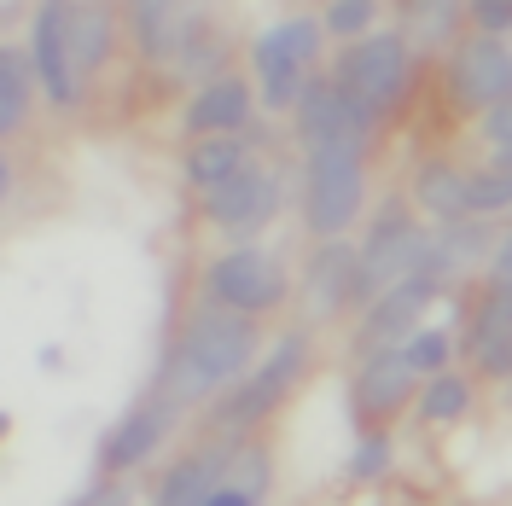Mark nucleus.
Wrapping results in <instances>:
<instances>
[{
	"instance_id": "obj_9",
	"label": "nucleus",
	"mask_w": 512,
	"mask_h": 506,
	"mask_svg": "<svg viewBox=\"0 0 512 506\" xmlns=\"http://www.w3.org/2000/svg\"><path fill=\"white\" fill-rule=\"evenodd\" d=\"M274 210H280V181L268 169H251V163L239 175L216 181V187H204V216L222 233H233V239H251Z\"/></svg>"
},
{
	"instance_id": "obj_20",
	"label": "nucleus",
	"mask_w": 512,
	"mask_h": 506,
	"mask_svg": "<svg viewBox=\"0 0 512 506\" xmlns=\"http://www.w3.org/2000/svg\"><path fill=\"white\" fill-rule=\"evenodd\" d=\"M245 169V140L239 134H198V146L187 152V181L192 187H216L227 175Z\"/></svg>"
},
{
	"instance_id": "obj_35",
	"label": "nucleus",
	"mask_w": 512,
	"mask_h": 506,
	"mask_svg": "<svg viewBox=\"0 0 512 506\" xmlns=\"http://www.w3.org/2000/svg\"><path fill=\"white\" fill-rule=\"evenodd\" d=\"M495 280L512 285V233L501 239V245H495Z\"/></svg>"
},
{
	"instance_id": "obj_31",
	"label": "nucleus",
	"mask_w": 512,
	"mask_h": 506,
	"mask_svg": "<svg viewBox=\"0 0 512 506\" xmlns=\"http://www.w3.org/2000/svg\"><path fill=\"white\" fill-rule=\"evenodd\" d=\"M408 361H414L419 373H443V361H448V332H414V338H408Z\"/></svg>"
},
{
	"instance_id": "obj_13",
	"label": "nucleus",
	"mask_w": 512,
	"mask_h": 506,
	"mask_svg": "<svg viewBox=\"0 0 512 506\" xmlns=\"http://www.w3.org/2000/svg\"><path fill=\"white\" fill-rule=\"evenodd\" d=\"M466 349L478 355V367L489 379H507L512 373V285L495 280V291L478 303L472 332H466Z\"/></svg>"
},
{
	"instance_id": "obj_16",
	"label": "nucleus",
	"mask_w": 512,
	"mask_h": 506,
	"mask_svg": "<svg viewBox=\"0 0 512 506\" xmlns=\"http://www.w3.org/2000/svg\"><path fill=\"white\" fill-rule=\"evenodd\" d=\"M251 117V88L239 76H210L198 99L187 105V128L192 134H239V123Z\"/></svg>"
},
{
	"instance_id": "obj_26",
	"label": "nucleus",
	"mask_w": 512,
	"mask_h": 506,
	"mask_svg": "<svg viewBox=\"0 0 512 506\" xmlns=\"http://www.w3.org/2000/svg\"><path fill=\"white\" fill-rule=\"evenodd\" d=\"M262 47H274V53H286V59L309 64L320 53V24H309V18H286V24H274V30L262 35Z\"/></svg>"
},
{
	"instance_id": "obj_15",
	"label": "nucleus",
	"mask_w": 512,
	"mask_h": 506,
	"mask_svg": "<svg viewBox=\"0 0 512 506\" xmlns=\"http://www.w3.org/2000/svg\"><path fill=\"white\" fill-rule=\"evenodd\" d=\"M192 30L198 24H192L187 0H134V41L146 59H175Z\"/></svg>"
},
{
	"instance_id": "obj_8",
	"label": "nucleus",
	"mask_w": 512,
	"mask_h": 506,
	"mask_svg": "<svg viewBox=\"0 0 512 506\" xmlns=\"http://www.w3.org/2000/svg\"><path fill=\"white\" fill-rule=\"evenodd\" d=\"M448 94H454L460 111H489V105H501V99L512 94V53L495 35L460 41V47L448 53Z\"/></svg>"
},
{
	"instance_id": "obj_19",
	"label": "nucleus",
	"mask_w": 512,
	"mask_h": 506,
	"mask_svg": "<svg viewBox=\"0 0 512 506\" xmlns=\"http://www.w3.org/2000/svg\"><path fill=\"white\" fill-rule=\"evenodd\" d=\"M466 187H472V175H460L454 163H425L414 175V204L437 222H454V216H466Z\"/></svg>"
},
{
	"instance_id": "obj_2",
	"label": "nucleus",
	"mask_w": 512,
	"mask_h": 506,
	"mask_svg": "<svg viewBox=\"0 0 512 506\" xmlns=\"http://www.w3.org/2000/svg\"><path fill=\"white\" fill-rule=\"evenodd\" d=\"M361 146H367V140H338V146H315V152H309L303 216H309V227H315L320 239H338V233L355 222V210H361V192H367Z\"/></svg>"
},
{
	"instance_id": "obj_30",
	"label": "nucleus",
	"mask_w": 512,
	"mask_h": 506,
	"mask_svg": "<svg viewBox=\"0 0 512 506\" xmlns=\"http://www.w3.org/2000/svg\"><path fill=\"white\" fill-rule=\"evenodd\" d=\"M216 59H222V47H216V35L210 30H192L187 47L175 53V64L187 70V76H204V70H216Z\"/></svg>"
},
{
	"instance_id": "obj_1",
	"label": "nucleus",
	"mask_w": 512,
	"mask_h": 506,
	"mask_svg": "<svg viewBox=\"0 0 512 506\" xmlns=\"http://www.w3.org/2000/svg\"><path fill=\"white\" fill-rule=\"evenodd\" d=\"M251 355H256L251 315H245V309H227V303H210V309H198V315L187 320L175 355L163 361L158 396L175 402V408L204 402V396H216L222 384L239 379V373L251 367Z\"/></svg>"
},
{
	"instance_id": "obj_14",
	"label": "nucleus",
	"mask_w": 512,
	"mask_h": 506,
	"mask_svg": "<svg viewBox=\"0 0 512 506\" xmlns=\"http://www.w3.org/2000/svg\"><path fill=\"white\" fill-rule=\"evenodd\" d=\"M169 419H175V402L134 408L123 425L105 437V448H99V466H105V472H134V466H140V460H146V454L169 437Z\"/></svg>"
},
{
	"instance_id": "obj_21",
	"label": "nucleus",
	"mask_w": 512,
	"mask_h": 506,
	"mask_svg": "<svg viewBox=\"0 0 512 506\" xmlns=\"http://www.w3.org/2000/svg\"><path fill=\"white\" fill-rule=\"evenodd\" d=\"M460 12H472V0H402V30L414 47H443L460 30Z\"/></svg>"
},
{
	"instance_id": "obj_17",
	"label": "nucleus",
	"mask_w": 512,
	"mask_h": 506,
	"mask_svg": "<svg viewBox=\"0 0 512 506\" xmlns=\"http://www.w3.org/2000/svg\"><path fill=\"white\" fill-rule=\"evenodd\" d=\"M355 274H361V251L350 245H320L315 262H309V303H315V315H332V309H344L355 303Z\"/></svg>"
},
{
	"instance_id": "obj_32",
	"label": "nucleus",
	"mask_w": 512,
	"mask_h": 506,
	"mask_svg": "<svg viewBox=\"0 0 512 506\" xmlns=\"http://www.w3.org/2000/svg\"><path fill=\"white\" fill-rule=\"evenodd\" d=\"M384 466H390V443H384L379 431H367V437H361V448L350 454V477H379Z\"/></svg>"
},
{
	"instance_id": "obj_27",
	"label": "nucleus",
	"mask_w": 512,
	"mask_h": 506,
	"mask_svg": "<svg viewBox=\"0 0 512 506\" xmlns=\"http://www.w3.org/2000/svg\"><path fill=\"white\" fill-rule=\"evenodd\" d=\"M466 210H478V216H495V210H512V169H483L472 175V187H466Z\"/></svg>"
},
{
	"instance_id": "obj_11",
	"label": "nucleus",
	"mask_w": 512,
	"mask_h": 506,
	"mask_svg": "<svg viewBox=\"0 0 512 506\" xmlns=\"http://www.w3.org/2000/svg\"><path fill=\"white\" fill-rule=\"evenodd\" d=\"M431 297H437V274L431 268H419V274H402L396 285H384L379 297L367 303V344H390V338H402V332H414L419 315L431 309Z\"/></svg>"
},
{
	"instance_id": "obj_33",
	"label": "nucleus",
	"mask_w": 512,
	"mask_h": 506,
	"mask_svg": "<svg viewBox=\"0 0 512 506\" xmlns=\"http://www.w3.org/2000/svg\"><path fill=\"white\" fill-rule=\"evenodd\" d=\"M489 146H495V163L512 169V94L501 105H489Z\"/></svg>"
},
{
	"instance_id": "obj_23",
	"label": "nucleus",
	"mask_w": 512,
	"mask_h": 506,
	"mask_svg": "<svg viewBox=\"0 0 512 506\" xmlns=\"http://www.w3.org/2000/svg\"><path fill=\"white\" fill-rule=\"evenodd\" d=\"M256 76H262V99L268 105H297L303 99V64L297 59H286V53H274V47H262L256 41Z\"/></svg>"
},
{
	"instance_id": "obj_6",
	"label": "nucleus",
	"mask_w": 512,
	"mask_h": 506,
	"mask_svg": "<svg viewBox=\"0 0 512 506\" xmlns=\"http://www.w3.org/2000/svg\"><path fill=\"white\" fill-rule=\"evenodd\" d=\"M204 291H210V303H227V309L262 315V309H274V303L286 297V274H280V262H274L268 251L239 245V251H227V256L210 262Z\"/></svg>"
},
{
	"instance_id": "obj_4",
	"label": "nucleus",
	"mask_w": 512,
	"mask_h": 506,
	"mask_svg": "<svg viewBox=\"0 0 512 506\" xmlns=\"http://www.w3.org/2000/svg\"><path fill=\"white\" fill-rule=\"evenodd\" d=\"M338 88L367 117H384L402 99V88H408V41L402 35H367V41H355L350 53L338 59Z\"/></svg>"
},
{
	"instance_id": "obj_10",
	"label": "nucleus",
	"mask_w": 512,
	"mask_h": 506,
	"mask_svg": "<svg viewBox=\"0 0 512 506\" xmlns=\"http://www.w3.org/2000/svg\"><path fill=\"white\" fill-rule=\"evenodd\" d=\"M367 128H373V117L338 82H309L303 99H297V134H303L309 152L315 146H338V140H367Z\"/></svg>"
},
{
	"instance_id": "obj_28",
	"label": "nucleus",
	"mask_w": 512,
	"mask_h": 506,
	"mask_svg": "<svg viewBox=\"0 0 512 506\" xmlns=\"http://www.w3.org/2000/svg\"><path fill=\"white\" fill-rule=\"evenodd\" d=\"M227 483H239L256 501V495L268 489V454H262V448H233V454H227Z\"/></svg>"
},
{
	"instance_id": "obj_34",
	"label": "nucleus",
	"mask_w": 512,
	"mask_h": 506,
	"mask_svg": "<svg viewBox=\"0 0 512 506\" xmlns=\"http://www.w3.org/2000/svg\"><path fill=\"white\" fill-rule=\"evenodd\" d=\"M472 18L483 24V35L512 30V0H472Z\"/></svg>"
},
{
	"instance_id": "obj_22",
	"label": "nucleus",
	"mask_w": 512,
	"mask_h": 506,
	"mask_svg": "<svg viewBox=\"0 0 512 506\" xmlns=\"http://www.w3.org/2000/svg\"><path fill=\"white\" fill-rule=\"evenodd\" d=\"M70 53H76L82 76L105 64V53H111V12L99 0H76L70 6Z\"/></svg>"
},
{
	"instance_id": "obj_5",
	"label": "nucleus",
	"mask_w": 512,
	"mask_h": 506,
	"mask_svg": "<svg viewBox=\"0 0 512 506\" xmlns=\"http://www.w3.org/2000/svg\"><path fill=\"white\" fill-rule=\"evenodd\" d=\"M303 355H309L303 332H286V338L274 344V355L256 367L251 379H239L222 402H216V413H210V419H216L222 431H245V425H256V419H262V413H268L291 390V379L303 373Z\"/></svg>"
},
{
	"instance_id": "obj_29",
	"label": "nucleus",
	"mask_w": 512,
	"mask_h": 506,
	"mask_svg": "<svg viewBox=\"0 0 512 506\" xmlns=\"http://www.w3.org/2000/svg\"><path fill=\"white\" fill-rule=\"evenodd\" d=\"M373 12H379V0H332L326 6V30L332 35H361L373 24Z\"/></svg>"
},
{
	"instance_id": "obj_12",
	"label": "nucleus",
	"mask_w": 512,
	"mask_h": 506,
	"mask_svg": "<svg viewBox=\"0 0 512 506\" xmlns=\"http://www.w3.org/2000/svg\"><path fill=\"white\" fill-rule=\"evenodd\" d=\"M414 379H419V367L408 361V349H384V355H373V361L355 373V408H361V419L396 413L408 396H414Z\"/></svg>"
},
{
	"instance_id": "obj_24",
	"label": "nucleus",
	"mask_w": 512,
	"mask_h": 506,
	"mask_svg": "<svg viewBox=\"0 0 512 506\" xmlns=\"http://www.w3.org/2000/svg\"><path fill=\"white\" fill-rule=\"evenodd\" d=\"M466 402H472V390H466L460 373H431L425 396H419V419H425V425H454V419L466 413Z\"/></svg>"
},
{
	"instance_id": "obj_25",
	"label": "nucleus",
	"mask_w": 512,
	"mask_h": 506,
	"mask_svg": "<svg viewBox=\"0 0 512 506\" xmlns=\"http://www.w3.org/2000/svg\"><path fill=\"white\" fill-rule=\"evenodd\" d=\"M24 105H30V76H24L18 47H6V53H0V128H6V134L24 123Z\"/></svg>"
},
{
	"instance_id": "obj_18",
	"label": "nucleus",
	"mask_w": 512,
	"mask_h": 506,
	"mask_svg": "<svg viewBox=\"0 0 512 506\" xmlns=\"http://www.w3.org/2000/svg\"><path fill=\"white\" fill-rule=\"evenodd\" d=\"M227 454L233 448H204V454H187V460H175L169 477L158 483V501H210L216 489L227 483Z\"/></svg>"
},
{
	"instance_id": "obj_3",
	"label": "nucleus",
	"mask_w": 512,
	"mask_h": 506,
	"mask_svg": "<svg viewBox=\"0 0 512 506\" xmlns=\"http://www.w3.org/2000/svg\"><path fill=\"white\" fill-rule=\"evenodd\" d=\"M431 251H437V239H425L414 227L408 210H384L379 222L367 227V239H361V274H355V303H373L384 285H396L402 274H419V268H431ZM437 274V268H431Z\"/></svg>"
},
{
	"instance_id": "obj_7",
	"label": "nucleus",
	"mask_w": 512,
	"mask_h": 506,
	"mask_svg": "<svg viewBox=\"0 0 512 506\" xmlns=\"http://www.w3.org/2000/svg\"><path fill=\"white\" fill-rule=\"evenodd\" d=\"M70 6L76 0H41L35 6V30H30V64H35V82L53 105H76V53H70Z\"/></svg>"
}]
</instances>
